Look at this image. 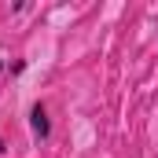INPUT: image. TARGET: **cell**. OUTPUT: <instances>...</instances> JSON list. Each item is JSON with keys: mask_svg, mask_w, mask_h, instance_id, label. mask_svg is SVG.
I'll return each instance as SVG.
<instances>
[{"mask_svg": "<svg viewBox=\"0 0 158 158\" xmlns=\"http://www.w3.org/2000/svg\"><path fill=\"white\" fill-rule=\"evenodd\" d=\"M30 125H33V136H37V140H48V136H52V121H48L44 103H33V110H30Z\"/></svg>", "mask_w": 158, "mask_h": 158, "instance_id": "obj_1", "label": "cell"}, {"mask_svg": "<svg viewBox=\"0 0 158 158\" xmlns=\"http://www.w3.org/2000/svg\"><path fill=\"white\" fill-rule=\"evenodd\" d=\"M0 151H4V140H0Z\"/></svg>", "mask_w": 158, "mask_h": 158, "instance_id": "obj_2", "label": "cell"}]
</instances>
